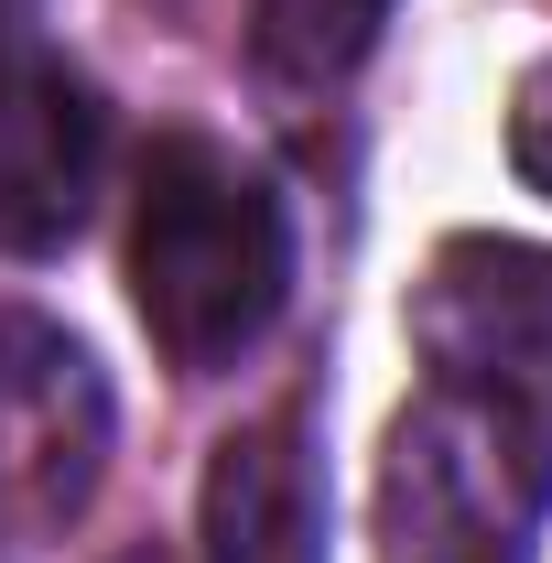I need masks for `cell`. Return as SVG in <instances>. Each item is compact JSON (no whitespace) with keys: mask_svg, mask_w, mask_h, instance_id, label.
I'll return each mask as SVG.
<instances>
[{"mask_svg":"<svg viewBox=\"0 0 552 563\" xmlns=\"http://www.w3.org/2000/svg\"><path fill=\"white\" fill-rule=\"evenodd\" d=\"M131 303L185 379H217L292 303V207L217 131H152L131 174Z\"/></svg>","mask_w":552,"mask_h":563,"instance_id":"6da1fadb","label":"cell"},{"mask_svg":"<svg viewBox=\"0 0 552 563\" xmlns=\"http://www.w3.org/2000/svg\"><path fill=\"white\" fill-rule=\"evenodd\" d=\"M552 509V433L477 390H422L379 444V553L390 563H531Z\"/></svg>","mask_w":552,"mask_h":563,"instance_id":"7a4b0ae2","label":"cell"},{"mask_svg":"<svg viewBox=\"0 0 552 563\" xmlns=\"http://www.w3.org/2000/svg\"><path fill=\"white\" fill-rule=\"evenodd\" d=\"M120 401L55 314H0V542H55L109 477Z\"/></svg>","mask_w":552,"mask_h":563,"instance_id":"3957f363","label":"cell"},{"mask_svg":"<svg viewBox=\"0 0 552 563\" xmlns=\"http://www.w3.org/2000/svg\"><path fill=\"white\" fill-rule=\"evenodd\" d=\"M412 347L444 390L552 422V250L542 239H444L412 282Z\"/></svg>","mask_w":552,"mask_h":563,"instance_id":"277c9868","label":"cell"},{"mask_svg":"<svg viewBox=\"0 0 552 563\" xmlns=\"http://www.w3.org/2000/svg\"><path fill=\"white\" fill-rule=\"evenodd\" d=\"M98 185H109V98L55 55H11L0 66V250L11 261L76 250Z\"/></svg>","mask_w":552,"mask_h":563,"instance_id":"5b68a950","label":"cell"},{"mask_svg":"<svg viewBox=\"0 0 552 563\" xmlns=\"http://www.w3.org/2000/svg\"><path fill=\"white\" fill-rule=\"evenodd\" d=\"M196 563H325V488L303 412H261L207 455Z\"/></svg>","mask_w":552,"mask_h":563,"instance_id":"8992f818","label":"cell"},{"mask_svg":"<svg viewBox=\"0 0 552 563\" xmlns=\"http://www.w3.org/2000/svg\"><path fill=\"white\" fill-rule=\"evenodd\" d=\"M379 22H390V0H261V66L281 87H336L368 44H379Z\"/></svg>","mask_w":552,"mask_h":563,"instance_id":"52a82bcc","label":"cell"},{"mask_svg":"<svg viewBox=\"0 0 552 563\" xmlns=\"http://www.w3.org/2000/svg\"><path fill=\"white\" fill-rule=\"evenodd\" d=\"M509 174L531 196H552V66H531L509 87Z\"/></svg>","mask_w":552,"mask_h":563,"instance_id":"ba28073f","label":"cell"},{"mask_svg":"<svg viewBox=\"0 0 552 563\" xmlns=\"http://www.w3.org/2000/svg\"><path fill=\"white\" fill-rule=\"evenodd\" d=\"M11 22H33V0H0V33H11Z\"/></svg>","mask_w":552,"mask_h":563,"instance_id":"9c48e42d","label":"cell"},{"mask_svg":"<svg viewBox=\"0 0 552 563\" xmlns=\"http://www.w3.org/2000/svg\"><path fill=\"white\" fill-rule=\"evenodd\" d=\"M131 563H152V553H131Z\"/></svg>","mask_w":552,"mask_h":563,"instance_id":"30bf717a","label":"cell"}]
</instances>
